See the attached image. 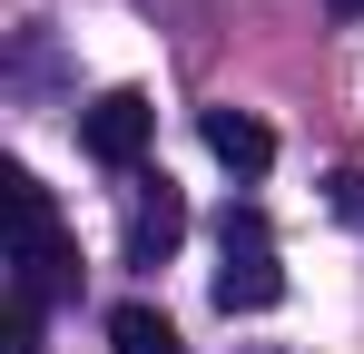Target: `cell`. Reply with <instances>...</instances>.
<instances>
[{
    "mask_svg": "<svg viewBox=\"0 0 364 354\" xmlns=\"http://www.w3.org/2000/svg\"><path fill=\"white\" fill-rule=\"evenodd\" d=\"M325 10H335V20H364V0H325Z\"/></svg>",
    "mask_w": 364,
    "mask_h": 354,
    "instance_id": "obj_9",
    "label": "cell"
},
{
    "mask_svg": "<svg viewBox=\"0 0 364 354\" xmlns=\"http://www.w3.org/2000/svg\"><path fill=\"white\" fill-rule=\"evenodd\" d=\"M148 138H158V109H148L138 89H109V99H89V109H79V148H89L99 168H119V177L148 158Z\"/></svg>",
    "mask_w": 364,
    "mask_h": 354,
    "instance_id": "obj_3",
    "label": "cell"
},
{
    "mask_svg": "<svg viewBox=\"0 0 364 354\" xmlns=\"http://www.w3.org/2000/svg\"><path fill=\"white\" fill-rule=\"evenodd\" d=\"M325 197H335V217H345V227H364V168H335Z\"/></svg>",
    "mask_w": 364,
    "mask_h": 354,
    "instance_id": "obj_8",
    "label": "cell"
},
{
    "mask_svg": "<svg viewBox=\"0 0 364 354\" xmlns=\"http://www.w3.org/2000/svg\"><path fill=\"white\" fill-rule=\"evenodd\" d=\"M217 246H227V266H217V305H227V315H266V305H286V266H276V227H266V207H227V217H217Z\"/></svg>",
    "mask_w": 364,
    "mask_h": 354,
    "instance_id": "obj_1",
    "label": "cell"
},
{
    "mask_svg": "<svg viewBox=\"0 0 364 354\" xmlns=\"http://www.w3.org/2000/svg\"><path fill=\"white\" fill-rule=\"evenodd\" d=\"M197 138H207L217 168H237V177H266V168H276V128L246 118V109H207V118H197Z\"/></svg>",
    "mask_w": 364,
    "mask_h": 354,
    "instance_id": "obj_4",
    "label": "cell"
},
{
    "mask_svg": "<svg viewBox=\"0 0 364 354\" xmlns=\"http://www.w3.org/2000/svg\"><path fill=\"white\" fill-rule=\"evenodd\" d=\"M10 217H20V286L10 295H30V305L69 295L79 286V246H69V227H60V207H50L40 177H10Z\"/></svg>",
    "mask_w": 364,
    "mask_h": 354,
    "instance_id": "obj_2",
    "label": "cell"
},
{
    "mask_svg": "<svg viewBox=\"0 0 364 354\" xmlns=\"http://www.w3.org/2000/svg\"><path fill=\"white\" fill-rule=\"evenodd\" d=\"M178 236H187L178 187H168V177H158V187H138V207H128V266H168V256H178Z\"/></svg>",
    "mask_w": 364,
    "mask_h": 354,
    "instance_id": "obj_5",
    "label": "cell"
},
{
    "mask_svg": "<svg viewBox=\"0 0 364 354\" xmlns=\"http://www.w3.org/2000/svg\"><path fill=\"white\" fill-rule=\"evenodd\" d=\"M0 354H40V305H30V295H10V315H0Z\"/></svg>",
    "mask_w": 364,
    "mask_h": 354,
    "instance_id": "obj_7",
    "label": "cell"
},
{
    "mask_svg": "<svg viewBox=\"0 0 364 354\" xmlns=\"http://www.w3.org/2000/svg\"><path fill=\"white\" fill-rule=\"evenodd\" d=\"M109 345H119V354H187L178 325H168L158 305H119V315H109Z\"/></svg>",
    "mask_w": 364,
    "mask_h": 354,
    "instance_id": "obj_6",
    "label": "cell"
}]
</instances>
